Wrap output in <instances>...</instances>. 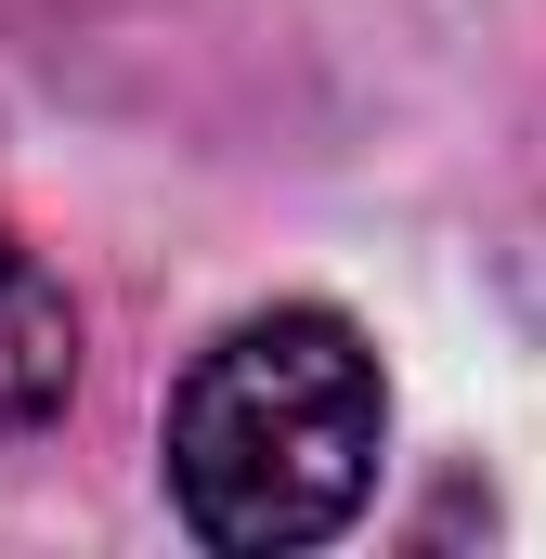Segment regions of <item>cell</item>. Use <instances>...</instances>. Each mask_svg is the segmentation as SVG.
<instances>
[{
	"label": "cell",
	"mask_w": 546,
	"mask_h": 559,
	"mask_svg": "<svg viewBox=\"0 0 546 559\" xmlns=\"http://www.w3.org/2000/svg\"><path fill=\"white\" fill-rule=\"evenodd\" d=\"M378 352L339 312H248L169 391V508L209 547H312L378 481Z\"/></svg>",
	"instance_id": "1"
},
{
	"label": "cell",
	"mask_w": 546,
	"mask_h": 559,
	"mask_svg": "<svg viewBox=\"0 0 546 559\" xmlns=\"http://www.w3.org/2000/svg\"><path fill=\"white\" fill-rule=\"evenodd\" d=\"M66 391H79V312H66V286L0 235V442L66 417Z\"/></svg>",
	"instance_id": "2"
}]
</instances>
